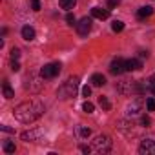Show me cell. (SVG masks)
<instances>
[{
  "label": "cell",
  "mask_w": 155,
  "mask_h": 155,
  "mask_svg": "<svg viewBox=\"0 0 155 155\" xmlns=\"http://www.w3.org/2000/svg\"><path fill=\"white\" fill-rule=\"evenodd\" d=\"M2 130H4V131H8V133H13V130H11L9 126H2Z\"/></svg>",
  "instance_id": "obj_35"
},
{
  "label": "cell",
  "mask_w": 155,
  "mask_h": 155,
  "mask_svg": "<svg viewBox=\"0 0 155 155\" xmlns=\"http://www.w3.org/2000/svg\"><path fill=\"white\" fill-rule=\"evenodd\" d=\"M91 15H93L95 18H99V20L110 18V11H108V9H102V8H93V9H91Z\"/></svg>",
  "instance_id": "obj_11"
},
{
  "label": "cell",
  "mask_w": 155,
  "mask_h": 155,
  "mask_svg": "<svg viewBox=\"0 0 155 155\" xmlns=\"http://www.w3.org/2000/svg\"><path fill=\"white\" fill-rule=\"evenodd\" d=\"M90 135H91V130L86 128V126H82V128H81V137H82V139H88Z\"/></svg>",
  "instance_id": "obj_25"
},
{
  "label": "cell",
  "mask_w": 155,
  "mask_h": 155,
  "mask_svg": "<svg viewBox=\"0 0 155 155\" xmlns=\"http://www.w3.org/2000/svg\"><path fill=\"white\" fill-rule=\"evenodd\" d=\"M22 38L28 40V42L33 40V38H35V29H33L31 26H24V28H22Z\"/></svg>",
  "instance_id": "obj_15"
},
{
  "label": "cell",
  "mask_w": 155,
  "mask_h": 155,
  "mask_svg": "<svg viewBox=\"0 0 155 155\" xmlns=\"http://www.w3.org/2000/svg\"><path fill=\"white\" fill-rule=\"evenodd\" d=\"M124 71H126V60L120 58V57L113 58L111 64H110V73H113V75H122Z\"/></svg>",
  "instance_id": "obj_7"
},
{
  "label": "cell",
  "mask_w": 155,
  "mask_h": 155,
  "mask_svg": "<svg viewBox=\"0 0 155 155\" xmlns=\"http://www.w3.org/2000/svg\"><path fill=\"white\" fill-rule=\"evenodd\" d=\"M142 106H144L142 97H135V99L128 104V108H126V115H128V117H135V115H139V113L142 111Z\"/></svg>",
  "instance_id": "obj_5"
},
{
  "label": "cell",
  "mask_w": 155,
  "mask_h": 155,
  "mask_svg": "<svg viewBox=\"0 0 155 155\" xmlns=\"http://www.w3.org/2000/svg\"><path fill=\"white\" fill-rule=\"evenodd\" d=\"M40 130H31V131H24L22 133V140H26V142H29V140H37L38 137H40Z\"/></svg>",
  "instance_id": "obj_13"
},
{
  "label": "cell",
  "mask_w": 155,
  "mask_h": 155,
  "mask_svg": "<svg viewBox=\"0 0 155 155\" xmlns=\"http://www.w3.org/2000/svg\"><path fill=\"white\" fill-rule=\"evenodd\" d=\"M81 150H82L84 153H91V150H93V148H90V146H86V144H82V146H81Z\"/></svg>",
  "instance_id": "obj_33"
},
{
  "label": "cell",
  "mask_w": 155,
  "mask_h": 155,
  "mask_svg": "<svg viewBox=\"0 0 155 155\" xmlns=\"http://www.w3.org/2000/svg\"><path fill=\"white\" fill-rule=\"evenodd\" d=\"M111 29H113L115 33H120V31L124 29V22H120V20H113V24H111Z\"/></svg>",
  "instance_id": "obj_22"
},
{
  "label": "cell",
  "mask_w": 155,
  "mask_h": 155,
  "mask_svg": "<svg viewBox=\"0 0 155 155\" xmlns=\"http://www.w3.org/2000/svg\"><path fill=\"white\" fill-rule=\"evenodd\" d=\"M44 110L46 108L40 101H26V102H20L13 110V115L18 122L31 124V122H35L37 119H40L44 115Z\"/></svg>",
  "instance_id": "obj_1"
},
{
  "label": "cell",
  "mask_w": 155,
  "mask_h": 155,
  "mask_svg": "<svg viewBox=\"0 0 155 155\" xmlns=\"http://www.w3.org/2000/svg\"><path fill=\"white\" fill-rule=\"evenodd\" d=\"M146 108H148V111H155V99L153 97L146 99Z\"/></svg>",
  "instance_id": "obj_24"
},
{
  "label": "cell",
  "mask_w": 155,
  "mask_h": 155,
  "mask_svg": "<svg viewBox=\"0 0 155 155\" xmlns=\"http://www.w3.org/2000/svg\"><path fill=\"white\" fill-rule=\"evenodd\" d=\"M146 88H148V91L155 97V75H151L150 79L146 81Z\"/></svg>",
  "instance_id": "obj_19"
},
{
  "label": "cell",
  "mask_w": 155,
  "mask_h": 155,
  "mask_svg": "<svg viewBox=\"0 0 155 155\" xmlns=\"http://www.w3.org/2000/svg\"><path fill=\"white\" fill-rule=\"evenodd\" d=\"M142 68V62L139 58H130L126 60V71H139Z\"/></svg>",
  "instance_id": "obj_12"
},
{
  "label": "cell",
  "mask_w": 155,
  "mask_h": 155,
  "mask_svg": "<svg viewBox=\"0 0 155 155\" xmlns=\"http://www.w3.org/2000/svg\"><path fill=\"white\" fill-rule=\"evenodd\" d=\"M2 90H4V97H6V99H13V97H15V91L11 90V86H9L8 81L2 82Z\"/></svg>",
  "instance_id": "obj_17"
},
{
  "label": "cell",
  "mask_w": 155,
  "mask_h": 155,
  "mask_svg": "<svg viewBox=\"0 0 155 155\" xmlns=\"http://www.w3.org/2000/svg\"><path fill=\"white\" fill-rule=\"evenodd\" d=\"M153 15V8L151 6H144V8H140L139 11H137V17L140 18V20H144V18H148V17H151Z\"/></svg>",
  "instance_id": "obj_14"
},
{
  "label": "cell",
  "mask_w": 155,
  "mask_h": 155,
  "mask_svg": "<svg viewBox=\"0 0 155 155\" xmlns=\"http://www.w3.org/2000/svg\"><path fill=\"white\" fill-rule=\"evenodd\" d=\"M77 90H79V77H71V79H68L57 91V95L60 99H71L77 95Z\"/></svg>",
  "instance_id": "obj_2"
},
{
  "label": "cell",
  "mask_w": 155,
  "mask_h": 155,
  "mask_svg": "<svg viewBox=\"0 0 155 155\" xmlns=\"http://www.w3.org/2000/svg\"><path fill=\"white\" fill-rule=\"evenodd\" d=\"M133 86H135V81H128V79H124V81L119 82V91L124 93V95H130V93H133Z\"/></svg>",
  "instance_id": "obj_10"
},
{
  "label": "cell",
  "mask_w": 155,
  "mask_h": 155,
  "mask_svg": "<svg viewBox=\"0 0 155 155\" xmlns=\"http://www.w3.org/2000/svg\"><path fill=\"white\" fill-rule=\"evenodd\" d=\"M120 4V0H108V8H117Z\"/></svg>",
  "instance_id": "obj_31"
},
{
  "label": "cell",
  "mask_w": 155,
  "mask_h": 155,
  "mask_svg": "<svg viewBox=\"0 0 155 155\" xmlns=\"http://www.w3.org/2000/svg\"><path fill=\"white\" fill-rule=\"evenodd\" d=\"M66 22L71 24V26L75 24V17H73V13H68V15H66Z\"/></svg>",
  "instance_id": "obj_30"
},
{
  "label": "cell",
  "mask_w": 155,
  "mask_h": 155,
  "mask_svg": "<svg viewBox=\"0 0 155 155\" xmlns=\"http://www.w3.org/2000/svg\"><path fill=\"white\" fill-rule=\"evenodd\" d=\"M148 55H150V53H148V51H144V49H142V51H139V57H140V58H148Z\"/></svg>",
  "instance_id": "obj_34"
},
{
  "label": "cell",
  "mask_w": 155,
  "mask_h": 155,
  "mask_svg": "<svg viewBox=\"0 0 155 155\" xmlns=\"http://www.w3.org/2000/svg\"><path fill=\"white\" fill-rule=\"evenodd\" d=\"M24 88H26L29 93H40L42 88H44V77H42V73H37V71L29 73V77L26 79Z\"/></svg>",
  "instance_id": "obj_3"
},
{
  "label": "cell",
  "mask_w": 155,
  "mask_h": 155,
  "mask_svg": "<svg viewBox=\"0 0 155 155\" xmlns=\"http://www.w3.org/2000/svg\"><path fill=\"white\" fill-rule=\"evenodd\" d=\"M58 4H60L62 9H68V11H69V9H73V8L77 6V0H60Z\"/></svg>",
  "instance_id": "obj_18"
},
{
  "label": "cell",
  "mask_w": 155,
  "mask_h": 155,
  "mask_svg": "<svg viewBox=\"0 0 155 155\" xmlns=\"http://www.w3.org/2000/svg\"><path fill=\"white\" fill-rule=\"evenodd\" d=\"M82 95H84V97H90V95H91V88H90V86H84V88H82Z\"/></svg>",
  "instance_id": "obj_32"
},
{
  "label": "cell",
  "mask_w": 155,
  "mask_h": 155,
  "mask_svg": "<svg viewBox=\"0 0 155 155\" xmlns=\"http://www.w3.org/2000/svg\"><path fill=\"white\" fill-rule=\"evenodd\" d=\"M82 110H84L86 113H93V110H95V106H93V104H91L90 101H86V102L82 104Z\"/></svg>",
  "instance_id": "obj_23"
},
{
  "label": "cell",
  "mask_w": 155,
  "mask_h": 155,
  "mask_svg": "<svg viewBox=\"0 0 155 155\" xmlns=\"http://www.w3.org/2000/svg\"><path fill=\"white\" fill-rule=\"evenodd\" d=\"M11 71H20V64L15 58H11Z\"/></svg>",
  "instance_id": "obj_27"
},
{
  "label": "cell",
  "mask_w": 155,
  "mask_h": 155,
  "mask_svg": "<svg viewBox=\"0 0 155 155\" xmlns=\"http://www.w3.org/2000/svg\"><path fill=\"white\" fill-rule=\"evenodd\" d=\"M31 9L33 11H40V0H31Z\"/></svg>",
  "instance_id": "obj_26"
},
{
  "label": "cell",
  "mask_w": 155,
  "mask_h": 155,
  "mask_svg": "<svg viewBox=\"0 0 155 155\" xmlns=\"http://www.w3.org/2000/svg\"><path fill=\"white\" fill-rule=\"evenodd\" d=\"M18 57H20V49H18V48H13V49H11V58L17 60Z\"/></svg>",
  "instance_id": "obj_29"
},
{
  "label": "cell",
  "mask_w": 155,
  "mask_h": 155,
  "mask_svg": "<svg viewBox=\"0 0 155 155\" xmlns=\"http://www.w3.org/2000/svg\"><path fill=\"white\" fill-rule=\"evenodd\" d=\"M111 139L108 135H97L93 139V150L97 153H110L111 151Z\"/></svg>",
  "instance_id": "obj_4"
},
{
  "label": "cell",
  "mask_w": 155,
  "mask_h": 155,
  "mask_svg": "<svg viewBox=\"0 0 155 155\" xmlns=\"http://www.w3.org/2000/svg\"><path fill=\"white\" fill-rule=\"evenodd\" d=\"M75 28H77V33H79L81 37H86L91 31V18H88V17L81 18V22L75 24Z\"/></svg>",
  "instance_id": "obj_8"
},
{
  "label": "cell",
  "mask_w": 155,
  "mask_h": 155,
  "mask_svg": "<svg viewBox=\"0 0 155 155\" xmlns=\"http://www.w3.org/2000/svg\"><path fill=\"white\" fill-rule=\"evenodd\" d=\"M15 150H17V146H15L13 140H6L4 142V151L6 153H15Z\"/></svg>",
  "instance_id": "obj_21"
},
{
  "label": "cell",
  "mask_w": 155,
  "mask_h": 155,
  "mask_svg": "<svg viewBox=\"0 0 155 155\" xmlns=\"http://www.w3.org/2000/svg\"><path fill=\"white\" fill-rule=\"evenodd\" d=\"M99 104H101V108L102 110H111V102L108 101V97H99Z\"/></svg>",
  "instance_id": "obj_20"
},
{
  "label": "cell",
  "mask_w": 155,
  "mask_h": 155,
  "mask_svg": "<svg viewBox=\"0 0 155 155\" xmlns=\"http://www.w3.org/2000/svg\"><path fill=\"white\" fill-rule=\"evenodd\" d=\"M140 124H142V126H146V128H148V126H150V124H151V119H150V117H148V115H144V117H142V119H140Z\"/></svg>",
  "instance_id": "obj_28"
},
{
  "label": "cell",
  "mask_w": 155,
  "mask_h": 155,
  "mask_svg": "<svg viewBox=\"0 0 155 155\" xmlns=\"http://www.w3.org/2000/svg\"><path fill=\"white\" fill-rule=\"evenodd\" d=\"M91 84H93V86H104V84H106V77L101 75V73L91 75Z\"/></svg>",
  "instance_id": "obj_16"
},
{
  "label": "cell",
  "mask_w": 155,
  "mask_h": 155,
  "mask_svg": "<svg viewBox=\"0 0 155 155\" xmlns=\"http://www.w3.org/2000/svg\"><path fill=\"white\" fill-rule=\"evenodd\" d=\"M44 79H55V77L60 73V64L58 62H51V64H46L42 69H40Z\"/></svg>",
  "instance_id": "obj_6"
},
{
  "label": "cell",
  "mask_w": 155,
  "mask_h": 155,
  "mask_svg": "<svg viewBox=\"0 0 155 155\" xmlns=\"http://www.w3.org/2000/svg\"><path fill=\"white\" fill-rule=\"evenodd\" d=\"M139 153L140 155H150V153H155V140L151 139H144L139 146Z\"/></svg>",
  "instance_id": "obj_9"
}]
</instances>
